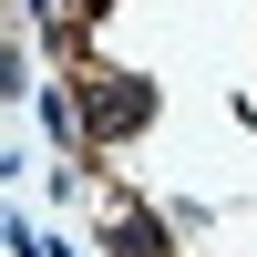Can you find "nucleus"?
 Returning <instances> with one entry per match:
<instances>
[{
	"instance_id": "obj_1",
	"label": "nucleus",
	"mask_w": 257,
	"mask_h": 257,
	"mask_svg": "<svg viewBox=\"0 0 257 257\" xmlns=\"http://www.w3.org/2000/svg\"><path fill=\"white\" fill-rule=\"evenodd\" d=\"M113 257H165V226L155 216H113Z\"/></svg>"
}]
</instances>
